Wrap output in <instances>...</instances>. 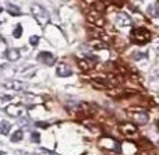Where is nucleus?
Masks as SVG:
<instances>
[{
	"label": "nucleus",
	"mask_w": 159,
	"mask_h": 155,
	"mask_svg": "<svg viewBox=\"0 0 159 155\" xmlns=\"http://www.w3.org/2000/svg\"><path fill=\"white\" fill-rule=\"evenodd\" d=\"M31 14H32L35 21L41 27H43V25H46L49 22V13H48V10L45 7H42L41 4H38V3H34L31 6Z\"/></svg>",
	"instance_id": "1"
},
{
	"label": "nucleus",
	"mask_w": 159,
	"mask_h": 155,
	"mask_svg": "<svg viewBox=\"0 0 159 155\" xmlns=\"http://www.w3.org/2000/svg\"><path fill=\"white\" fill-rule=\"evenodd\" d=\"M152 35L147 28L144 27H137L131 30V41L137 45H145L151 41Z\"/></svg>",
	"instance_id": "2"
},
{
	"label": "nucleus",
	"mask_w": 159,
	"mask_h": 155,
	"mask_svg": "<svg viewBox=\"0 0 159 155\" xmlns=\"http://www.w3.org/2000/svg\"><path fill=\"white\" fill-rule=\"evenodd\" d=\"M99 62V59L96 56H87V57H81L77 60L78 67L82 70V71H89L93 66Z\"/></svg>",
	"instance_id": "3"
},
{
	"label": "nucleus",
	"mask_w": 159,
	"mask_h": 155,
	"mask_svg": "<svg viewBox=\"0 0 159 155\" xmlns=\"http://www.w3.org/2000/svg\"><path fill=\"white\" fill-rule=\"evenodd\" d=\"M87 20L89 21V24L95 25V27H98V28H102V27L105 25V18H103V16H102L101 11H98V10L89 11V13L87 14Z\"/></svg>",
	"instance_id": "4"
},
{
	"label": "nucleus",
	"mask_w": 159,
	"mask_h": 155,
	"mask_svg": "<svg viewBox=\"0 0 159 155\" xmlns=\"http://www.w3.org/2000/svg\"><path fill=\"white\" fill-rule=\"evenodd\" d=\"M99 145L103 148H107V150H113L116 153H120V144L116 141L115 139H110V137H103V139L99 141Z\"/></svg>",
	"instance_id": "5"
},
{
	"label": "nucleus",
	"mask_w": 159,
	"mask_h": 155,
	"mask_svg": "<svg viewBox=\"0 0 159 155\" xmlns=\"http://www.w3.org/2000/svg\"><path fill=\"white\" fill-rule=\"evenodd\" d=\"M4 112L11 117H20L22 113H24V108L20 103H11V105L6 106Z\"/></svg>",
	"instance_id": "6"
},
{
	"label": "nucleus",
	"mask_w": 159,
	"mask_h": 155,
	"mask_svg": "<svg viewBox=\"0 0 159 155\" xmlns=\"http://www.w3.org/2000/svg\"><path fill=\"white\" fill-rule=\"evenodd\" d=\"M38 60L41 62V63H43L45 66H53V64L56 63L55 55L50 52H41L38 55Z\"/></svg>",
	"instance_id": "7"
},
{
	"label": "nucleus",
	"mask_w": 159,
	"mask_h": 155,
	"mask_svg": "<svg viewBox=\"0 0 159 155\" xmlns=\"http://www.w3.org/2000/svg\"><path fill=\"white\" fill-rule=\"evenodd\" d=\"M120 131L126 137H133L134 134H137L138 129L137 125H134V123H123V125H120Z\"/></svg>",
	"instance_id": "8"
},
{
	"label": "nucleus",
	"mask_w": 159,
	"mask_h": 155,
	"mask_svg": "<svg viewBox=\"0 0 159 155\" xmlns=\"http://www.w3.org/2000/svg\"><path fill=\"white\" fill-rule=\"evenodd\" d=\"M2 85H3V88H4V89H8V91H21V89L25 87L24 84H22L21 81H18V80H8V81H4Z\"/></svg>",
	"instance_id": "9"
},
{
	"label": "nucleus",
	"mask_w": 159,
	"mask_h": 155,
	"mask_svg": "<svg viewBox=\"0 0 159 155\" xmlns=\"http://www.w3.org/2000/svg\"><path fill=\"white\" fill-rule=\"evenodd\" d=\"M130 116L133 117V120H134V123H137V125H145L147 122H148V113H147L145 111H140V112H134V113H130Z\"/></svg>",
	"instance_id": "10"
},
{
	"label": "nucleus",
	"mask_w": 159,
	"mask_h": 155,
	"mask_svg": "<svg viewBox=\"0 0 159 155\" xmlns=\"http://www.w3.org/2000/svg\"><path fill=\"white\" fill-rule=\"evenodd\" d=\"M116 24H117L119 27H129V25L133 24V21L127 13H119L117 18H116Z\"/></svg>",
	"instance_id": "11"
},
{
	"label": "nucleus",
	"mask_w": 159,
	"mask_h": 155,
	"mask_svg": "<svg viewBox=\"0 0 159 155\" xmlns=\"http://www.w3.org/2000/svg\"><path fill=\"white\" fill-rule=\"evenodd\" d=\"M89 83L96 89H107L110 87V83L107 80H105V78H92Z\"/></svg>",
	"instance_id": "12"
},
{
	"label": "nucleus",
	"mask_w": 159,
	"mask_h": 155,
	"mask_svg": "<svg viewBox=\"0 0 159 155\" xmlns=\"http://www.w3.org/2000/svg\"><path fill=\"white\" fill-rule=\"evenodd\" d=\"M56 74H57L59 77H70V75L73 74V70L70 69L67 64L60 63L57 67H56Z\"/></svg>",
	"instance_id": "13"
},
{
	"label": "nucleus",
	"mask_w": 159,
	"mask_h": 155,
	"mask_svg": "<svg viewBox=\"0 0 159 155\" xmlns=\"http://www.w3.org/2000/svg\"><path fill=\"white\" fill-rule=\"evenodd\" d=\"M6 57H7L8 62H17L21 57L20 49H17V48H8V49L6 50Z\"/></svg>",
	"instance_id": "14"
},
{
	"label": "nucleus",
	"mask_w": 159,
	"mask_h": 155,
	"mask_svg": "<svg viewBox=\"0 0 159 155\" xmlns=\"http://www.w3.org/2000/svg\"><path fill=\"white\" fill-rule=\"evenodd\" d=\"M6 10H7L8 14H11V16H16V17L21 16V8L17 7L16 4H13V3H8V4L6 6Z\"/></svg>",
	"instance_id": "15"
},
{
	"label": "nucleus",
	"mask_w": 159,
	"mask_h": 155,
	"mask_svg": "<svg viewBox=\"0 0 159 155\" xmlns=\"http://www.w3.org/2000/svg\"><path fill=\"white\" fill-rule=\"evenodd\" d=\"M22 139H24V131H22V130H17V131H14V133L10 136L11 143H20Z\"/></svg>",
	"instance_id": "16"
},
{
	"label": "nucleus",
	"mask_w": 159,
	"mask_h": 155,
	"mask_svg": "<svg viewBox=\"0 0 159 155\" xmlns=\"http://www.w3.org/2000/svg\"><path fill=\"white\" fill-rule=\"evenodd\" d=\"M10 129H11V125L7 120H2V122H0V133H2L3 136H7Z\"/></svg>",
	"instance_id": "17"
},
{
	"label": "nucleus",
	"mask_w": 159,
	"mask_h": 155,
	"mask_svg": "<svg viewBox=\"0 0 159 155\" xmlns=\"http://www.w3.org/2000/svg\"><path fill=\"white\" fill-rule=\"evenodd\" d=\"M148 14L151 17H159V4H151L148 7Z\"/></svg>",
	"instance_id": "18"
},
{
	"label": "nucleus",
	"mask_w": 159,
	"mask_h": 155,
	"mask_svg": "<svg viewBox=\"0 0 159 155\" xmlns=\"http://www.w3.org/2000/svg\"><path fill=\"white\" fill-rule=\"evenodd\" d=\"M32 155H55V154H53L52 151L46 150V148H36L32 153Z\"/></svg>",
	"instance_id": "19"
},
{
	"label": "nucleus",
	"mask_w": 159,
	"mask_h": 155,
	"mask_svg": "<svg viewBox=\"0 0 159 155\" xmlns=\"http://www.w3.org/2000/svg\"><path fill=\"white\" fill-rule=\"evenodd\" d=\"M22 31H24V30H22V25H20V24H18L16 28H14V31H13V36H14V38H16V39L21 38V35H22Z\"/></svg>",
	"instance_id": "20"
},
{
	"label": "nucleus",
	"mask_w": 159,
	"mask_h": 155,
	"mask_svg": "<svg viewBox=\"0 0 159 155\" xmlns=\"http://www.w3.org/2000/svg\"><path fill=\"white\" fill-rule=\"evenodd\" d=\"M91 45H92V48L93 49H105L106 48V45L103 43V42H101V41H92L91 42Z\"/></svg>",
	"instance_id": "21"
},
{
	"label": "nucleus",
	"mask_w": 159,
	"mask_h": 155,
	"mask_svg": "<svg viewBox=\"0 0 159 155\" xmlns=\"http://www.w3.org/2000/svg\"><path fill=\"white\" fill-rule=\"evenodd\" d=\"M31 141L35 143V144H38V143L41 141V136H39L38 131H32V133H31Z\"/></svg>",
	"instance_id": "22"
},
{
	"label": "nucleus",
	"mask_w": 159,
	"mask_h": 155,
	"mask_svg": "<svg viewBox=\"0 0 159 155\" xmlns=\"http://www.w3.org/2000/svg\"><path fill=\"white\" fill-rule=\"evenodd\" d=\"M133 57H134L135 60H141V59L147 57V53H144V52H135V53H133Z\"/></svg>",
	"instance_id": "23"
},
{
	"label": "nucleus",
	"mask_w": 159,
	"mask_h": 155,
	"mask_svg": "<svg viewBox=\"0 0 159 155\" xmlns=\"http://www.w3.org/2000/svg\"><path fill=\"white\" fill-rule=\"evenodd\" d=\"M30 43L32 45V46H36V45L39 43V36L38 35H32L30 38Z\"/></svg>",
	"instance_id": "24"
},
{
	"label": "nucleus",
	"mask_w": 159,
	"mask_h": 155,
	"mask_svg": "<svg viewBox=\"0 0 159 155\" xmlns=\"http://www.w3.org/2000/svg\"><path fill=\"white\" fill-rule=\"evenodd\" d=\"M35 126H38V127H42V129H48V127H49V123H48V122H36Z\"/></svg>",
	"instance_id": "25"
},
{
	"label": "nucleus",
	"mask_w": 159,
	"mask_h": 155,
	"mask_svg": "<svg viewBox=\"0 0 159 155\" xmlns=\"http://www.w3.org/2000/svg\"><path fill=\"white\" fill-rule=\"evenodd\" d=\"M0 98H2V101L4 102V101H11L13 99V95H2Z\"/></svg>",
	"instance_id": "26"
},
{
	"label": "nucleus",
	"mask_w": 159,
	"mask_h": 155,
	"mask_svg": "<svg viewBox=\"0 0 159 155\" xmlns=\"http://www.w3.org/2000/svg\"><path fill=\"white\" fill-rule=\"evenodd\" d=\"M143 155H147V154H143Z\"/></svg>",
	"instance_id": "27"
}]
</instances>
